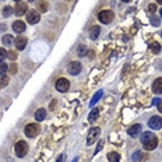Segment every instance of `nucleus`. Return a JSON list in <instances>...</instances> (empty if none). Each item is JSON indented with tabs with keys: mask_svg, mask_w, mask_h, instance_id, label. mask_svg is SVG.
<instances>
[{
	"mask_svg": "<svg viewBox=\"0 0 162 162\" xmlns=\"http://www.w3.org/2000/svg\"><path fill=\"white\" fill-rule=\"evenodd\" d=\"M14 2H17V3H18V2H21V0H14Z\"/></svg>",
	"mask_w": 162,
	"mask_h": 162,
	"instance_id": "58836bf2",
	"label": "nucleus"
},
{
	"mask_svg": "<svg viewBox=\"0 0 162 162\" xmlns=\"http://www.w3.org/2000/svg\"><path fill=\"white\" fill-rule=\"evenodd\" d=\"M141 143H143V145H144L147 151H152L158 145V138L151 131H145V133H143V137H141Z\"/></svg>",
	"mask_w": 162,
	"mask_h": 162,
	"instance_id": "f257e3e1",
	"label": "nucleus"
},
{
	"mask_svg": "<svg viewBox=\"0 0 162 162\" xmlns=\"http://www.w3.org/2000/svg\"><path fill=\"white\" fill-rule=\"evenodd\" d=\"M67 71H68V74H71V76L80 74V71H81V63H80V61H73V63H70L67 67Z\"/></svg>",
	"mask_w": 162,
	"mask_h": 162,
	"instance_id": "6e6552de",
	"label": "nucleus"
},
{
	"mask_svg": "<svg viewBox=\"0 0 162 162\" xmlns=\"http://www.w3.org/2000/svg\"><path fill=\"white\" fill-rule=\"evenodd\" d=\"M14 13H15V15H18V17L25 15L27 13H28V4L22 3V2H18L17 6H15V8H14Z\"/></svg>",
	"mask_w": 162,
	"mask_h": 162,
	"instance_id": "423d86ee",
	"label": "nucleus"
},
{
	"mask_svg": "<svg viewBox=\"0 0 162 162\" xmlns=\"http://www.w3.org/2000/svg\"><path fill=\"white\" fill-rule=\"evenodd\" d=\"M161 18H162V10H161Z\"/></svg>",
	"mask_w": 162,
	"mask_h": 162,
	"instance_id": "a19ab883",
	"label": "nucleus"
},
{
	"mask_svg": "<svg viewBox=\"0 0 162 162\" xmlns=\"http://www.w3.org/2000/svg\"><path fill=\"white\" fill-rule=\"evenodd\" d=\"M39 20H41V15L38 11L28 10V13H27V21H28L29 24H36V22H39Z\"/></svg>",
	"mask_w": 162,
	"mask_h": 162,
	"instance_id": "0eeeda50",
	"label": "nucleus"
},
{
	"mask_svg": "<svg viewBox=\"0 0 162 162\" xmlns=\"http://www.w3.org/2000/svg\"><path fill=\"white\" fill-rule=\"evenodd\" d=\"M152 91H154V94L159 95L162 94V78H157L152 84Z\"/></svg>",
	"mask_w": 162,
	"mask_h": 162,
	"instance_id": "ddd939ff",
	"label": "nucleus"
},
{
	"mask_svg": "<svg viewBox=\"0 0 162 162\" xmlns=\"http://www.w3.org/2000/svg\"><path fill=\"white\" fill-rule=\"evenodd\" d=\"M8 77H6V76H2V78H0V88H6V87L8 85Z\"/></svg>",
	"mask_w": 162,
	"mask_h": 162,
	"instance_id": "b1692460",
	"label": "nucleus"
},
{
	"mask_svg": "<svg viewBox=\"0 0 162 162\" xmlns=\"http://www.w3.org/2000/svg\"><path fill=\"white\" fill-rule=\"evenodd\" d=\"M17 64H15V63H13V64L10 66V67H8V71L11 73V74H15V73H17Z\"/></svg>",
	"mask_w": 162,
	"mask_h": 162,
	"instance_id": "c756f323",
	"label": "nucleus"
},
{
	"mask_svg": "<svg viewBox=\"0 0 162 162\" xmlns=\"http://www.w3.org/2000/svg\"><path fill=\"white\" fill-rule=\"evenodd\" d=\"M7 53L8 52L3 48H0V61H4V59H7Z\"/></svg>",
	"mask_w": 162,
	"mask_h": 162,
	"instance_id": "bb28decb",
	"label": "nucleus"
},
{
	"mask_svg": "<svg viewBox=\"0 0 162 162\" xmlns=\"http://www.w3.org/2000/svg\"><path fill=\"white\" fill-rule=\"evenodd\" d=\"M113 17H115V14H113V11H111V10H102V11L98 13L99 21L104 22V24H109V22H112Z\"/></svg>",
	"mask_w": 162,
	"mask_h": 162,
	"instance_id": "7ed1b4c3",
	"label": "nucleus"
},
{
	"mask_svg": "<svg viewBox=\"0 0 162 162\" xmlns=\"http://www.w3.org/2000/svg\"><path fill=\"white\" fill-rule=\"evenodd\" d=\"M102 97V91H98V92H97V94H95L94 95V98H92V99H91V108H92V106H94V105L95 104H97V102H98V99H99V98H101Z\"/></svg>",
	"mask_w": 162,
	"mask_h": 162,
	"instance_id": "4be33fe9",
	"label": "nucleus"
},
{
	"mask_svg": "<svg viewBox=\"0 0 162 162\" xmlns=\"http://www.w3.org/2000/svg\"><path fill=\"white\" fill-rule=\"evenodd\" d=\"M157 2H158V3H159V4H162V0H157Z\"/></svg>",
	"mask_w": 162,
	"mask_h": 162,
	"instance_id": "e433bc0d",
	"label": "nucleus"
},
{
	"mask_svg": "<svg viewBox=\"0 0 162 162\" xmlns=\"http://www.w3.org/2000/svg\"><path fill=\"white\" fill-rule=\"evenodd\" d=\"M94 52H90V53H88V56H90V58H94Z\"/></svg>",
	"mask_w": 162,
	"mask_h": 162,
	"instance_id": "f704fd0d",
	"label": "nucleus"
},
{
	"mask_svg": "<svg viewBox=\"0 0 162 162\" xmlns=\"http://www.w3.org/2000/svg\"><path fill=\"white\" fill-rule=\"evenodd\" d=\"M73 162H77V158H76V159H74V161H73Z\"/></svg>",
	"mask_w": 162,
	"mask_h": 162,
	"instance_id": "ea45409f",
	"label": "nucleus"
},
{
	"mask_svg": "<svg viewBox=\"0 0 162 162\" xmlns=\"http://www.w3.org/2000/svg\"><path fill=\"white\" fill-rule=\"evenodd\" d=\"M99 136V129L98 127H92V129L88 131V136H87V144L91 145Z\"/></svg>",
	"mask_w": 162,
	"mask_h": 162,
	"instance_id": "1a4fd4ad",
	"label": "nucleus"
},
{
	"mask_svg": "<svg viewBox=\"0 0 162 162\" xmlns=\"http://www.w3.org/2000/svg\"><path fill=\"white\" fill-rule=\"evenodd\" d=\"M13 13H14V10H13V7H10V6H6V7L3 8V15L4 17H10Z\"/></svg>",
	"mask_w": 162,
	"mask_h": 162,
	"instance_id": "5701e85b",
	"label": "nucleus"
},
{
	"mask_svg": "<svg viewBox=\"0 0 162 162\" xmlns=\"http://www.w3.org/2000/svg\"><path fill=\"white\" fill-rule=\"evenodd\" d=\"M158 111L162 113V102H159V104H158Z\"/></svg>",
	"mask_w": 162,
	"mask_h": 162,
	"instance_id": "473e14b6",
	"label": "nucleus"
},
{
	"mask_svg": "<svg viewBox=\"0 0 162 162\" xmlns=\"http://www.w3.org/2000/svg\"><path fill=\"white\" fill-rule=\"evenodd\" d=\"M14 151H15V155L22 158V157H25L27 152H28V144H27L25 141H18L17 144L14 145Z\"/></svg>",
	"mask_w": 162,
	"mask_h": 162,
	"instance_id": "f03ea898",
	"label": "nucleus"
},
{
	"mask_svg": "<svg viewBox=\"0 0 162 162\" xmlns=\"http://www.w3.org/2000/svg\"><path fill=\"white\" fill-rule=\"evenodd\" d=\"M7 58L10 59V60H13V61H14L15 59H17V52H14V51H10V52H8V53H7Z\"/></svg>",
	"mask_w": 162,
	"mask_h": 162,
	"instance_id": "c85d7f7f",
	"label": "nucleus"
},
{
	"mask_svg": "<svg viewBox=\"0 0 162 162\" xmlns=\"http://www.w3.org/2000/svg\"><path fill=\"white\" fill-rule=\"evenodd\" d=\"M138 133H141V124H133V126H130L129 129H127V134L129 136H137Z\"/></svg>",
	"mask_w": 162,
	"mask_h": 162,
	"instance_id": "4468645a",
	"label": "nucleus"
},
{
	"mask_svg": "<svg viewBox=\"0 0 162 162\" xmlns=\"http://www.w3.org/2000/svg\"><path fill=\"white\" fill-rule=\"evenodd\" d=\"M56 162H63V155H60V157L58 158V161H56Z\"/></svg>",
	"mask_w": 162,
	"mask_h": 162,
	"instance_id": "72a5a7b5",
	"label": "nucleus"
},
{
	"mask_svg": "<svg viewBox=\"0 0 162 162\" xmlns=\"http://www.w3.org/2000/svg\"><path fill=\"white\" fill-rule=\"evenodd\" d=\"M28 2H31V3H32V2H35V0H28Z\"/></svg>",
	"mask_w": 162,
	"mask_h": 162,
	"instance_id": "4c0bfd02",
	"label": "nucleus"
},
{
	"mask_svg": "<svg viewBox=\"0 0 162 162\" xmlns=\"http://www.w3.org/2000/svg\"><path fill=\"white\" fill-rule=\"evenodd\" d=\"M7 64L4 61H0V76H4V73L7 71Z\"/></svg>",
	"mask_w": 162,
	"mask_h": 162,
	"instance_id": "a878e982",
	"label": "nucleus"
},
{
	"mask_svg": "<svg viewBox=\"0 0 162 162\" xmlns=\"http://www.w3.org/2000/svg\"><path fill=\"white\" fill-rule=\"evenodd\" d=\"M99 32H101L99 25H94L92 28H91V31H90V38L91 39H97L98 36H99Z\"/></svg>",
	"mask_w": 162,
	"mask_h": 162,
	"instance_id": "dca6fc26",
	"label": "nucleus"
},
{
	"mask_svg": "<svg viewBox=\"0 0 162 162\" xmlns=\"http://www.w3.org/2000/svg\"><path fill=\"white\" fill-rule=\"evenodd\" d=\"M155 10H157V4H150V6H148V13H150V14H154L155 13Z\"/></svg>",
	"mask_w": 162,
	"mask_h": 162,
	"instance_id": "7c9ffc66",
	"label": "nucleus"
},
{
	"mask_svg": "<svg viewBox=\"0 0 162 162\" xmlns=\"http://www.w3.org/2000/svg\"><path fill=\"white\" fill-rule=\"evenodd\" d=\"M150 48H151V52L152 53H159L161 52V45H159L158 42H152L151 45H150Z\"/></svg>",
	"mask_w": 162,
	"mask_h": 162,
	"instance_id": "aec40b11",
	"label": "nucleus"
},
{
	"mask_svg": "<svg viewBox=\"0 0 162 162\" xmlns=\"http://www.w3.org/2000/svg\"><path fill=\"white\" fill-rule=\"evenodd\" d=\"M35 120L36 122H42V120H45V117H46V109H43V108H41V109H38V111L35 112Z\"/></svg>",
	"mask_w": 162,
	"mask_h": 162,
	"instance_id": "2eb2a0df",
	"label": "nucleus"
},
{
	"mask_svg": "<svg viewBox=\"0 0 162 162\" xmlns=\"http://www.w3.org/2000/svg\"><path fill=\"white\" fill-rule=\"evenodd\" d=\"M102 147H104V140H99V143H98V145H97V150H95V152H99L102 150Z\"/></svg>",
	"mask_w": 162,
	"mask_h": 162,
	"instance_id": "2f4dec72",
	"label": "nucleus"
},
{
	"mask_svg": "<svg viewBox=\"0 0 162 162\" xmlns=\"http://www.w3.org/2000/svg\"><path fill=\"white\" fill-rule=\"evenodd\" d=\"M98 113H99V109H92V111L90 112V116H88V120H90V122H94V120L98 117Z\"/></svg>",
	"mask_w": 162,
	"mask_h": 162,
	"instance_id": "412c9836",
	"label": "nucleus"
},
{
	"mask_svg": "<svg viewBox=\"0 0 162 162\" xmlns=\"http://www.w3.org/2000/svg\"><path fill=\"white\" fill-rule=\"evenodd\" d=\"M108 159H109V162H119L120 161V155L117 154V152H109Z\"/></svg>",
	"mask_w": 162,
	"mask_h": 162,
	"instance_id": "a211bd4d",
	"label": "nucleus"
},
{
	"mask_svg": "<svg viewBox=\"0 0 162 162\" xmlns=\"http://www.w3.org/2000/svg\"><path fill=\"white\" fill-rule=\"evenodd\" d=\"M55 87H56V90H58L59 92H67L68 88H70V81L66 78H59V80H56Z\"/></svg>",
	"mask_w": 162,
	"mask_h": 162,
	"instance_id": "20e7f679",
	"label": "nucleus"
},
{
	"mask_svg": "<svg viewBox=\"0 0 162 162\" xmlns=\"http://www.w3.org/2000/svg\"><path fill=\"white\" fill-rule=\"evenodd\" d=\"M36 4H38V8H39V11H42V13H45V11H48V8H49V6H48V3L45 2V0H41V2H36Z\"/></svg>",
	"mask_w": 162,
	"mask_h": 162,
	"instance_id": "6ab92c4d",
	"label": "nucleus"
},
{
	"mask_svg": "<svg viewBox=\"0 0 162 162\" xmlns=\"http://www.w3.org/2000/svg\"><path fill=\"white\" fill-rule=\"evenodd\" d=\"M13 41H14V36L8 35V34H6V35L2 38V42H3L4 46H10L11 43H13Z\"/></svg>",
	"mask_w": 162,
	"mask_h": 162,
	"instance_id": "f3484780",
	"label": "nucleus"
},
{
	"mask_svg": "<svg viewBox=\"0 0 162 162\" xmlns=\"http://www.w3.org/2000/svg\"><path fill=\"white\" fill-rule=\"evenodd\" d=\"M148 126L152 130H159L162 127V119L159 116H152L151 119L148 120Z\"/></svg>",
	"mask_w": 162,
	"mask_h": 162,
	"instance_id": "9d476101",
	"label": "nucleus"
},
{
	"mask_svg": "<svg viewBox=\"0 0 162 162\" xmlns=\"http://www.w3.org/2000/svg\"><path fill=\"white\" fill-rule=\"evenodd\" d=\"M133 159H134V161H137V159H141V161H145V159H147V155H143L140 151H138V152H136V154L133 155Z\"/></svg>",
	"mask_w": 162,
	"mask_h": 162,
	"instance_id": "393cba45",
	"label": "nucleus"
},
{
	"mask_svg": "<svg viewBox=\"0 0 162 162\" xmlns=\"http://www.w3.org/2000/svg\"><path fill=\"white\" fill-rule=\"evenodd\" d=\"M13 29H14V32H18L21 34L25 31V22L21 21V20H17V21H14V24H13Z\"/></svg>",
	"mask_w": 162,
	"mask_h": 162,
	"instance_id": "9b49d317",
	"label": "nucleus"
},
{
	"mask_svg": "<svg viewBox=\"0 0 162 162\" xmlns=\"http://www.w3.org/2000/svg\"><path fill=\"white\" fill-rule=\"evenodd\" d=\"M25 136L27 137H35L36 134L39 133V126L36 124V123H29L25 126Z\"/></svg>",
	"mask_w": 162,
	"mask_h": 162,
	"instance_id": "39448f33",
	"label": "nucleus"
},
{
	"mask_svg": "<svg viewBox=\"0 0 162 162\" xmlns=\"http://www.w3.org/2000/svg\"><path fill=\"white\" fill-rule=\"evenodd\" d=\"M122 2H124V3H129V2H131V0H122Z\"/></svg>",
	"mask_w": 162,
	"mask_h": 162,
	"instance_id": "c9c22d12",
	"label": "nucleus"
},
{
	"mask_svg": "<svg viewBox=\"0 0 162 162\" xmlns=\"http://www.w3.org/2000/svg\"><path fill=\"white\" fill-rule=\"evenodd\" d=\"M77 53H78V56H84V55L87 53V46H84V45L78 46V49H77Z\"/></svg>",
	"mask_w": 162,
	"mask_h": 162,
	"instance_id": "cd10ccee",
	"label": "nucleus"
},
{
	"mask_svg": "<svg viewBox=\"0 0 162 162\" xmlns=\"http://www.w3.org/2000/svg\"><path fill=\"white\" fill-rule=\"evenodd\" d=\"M27 42H28V39H27L25 36H18L17 39H15V48H17L18 51H22V49H25Z\"/></svg>",
	"mask_w": 162,
	"mask_h": 162,
	"instance_id": "f8f14e48",
	"label": "nucleus"
}]
</instances>
